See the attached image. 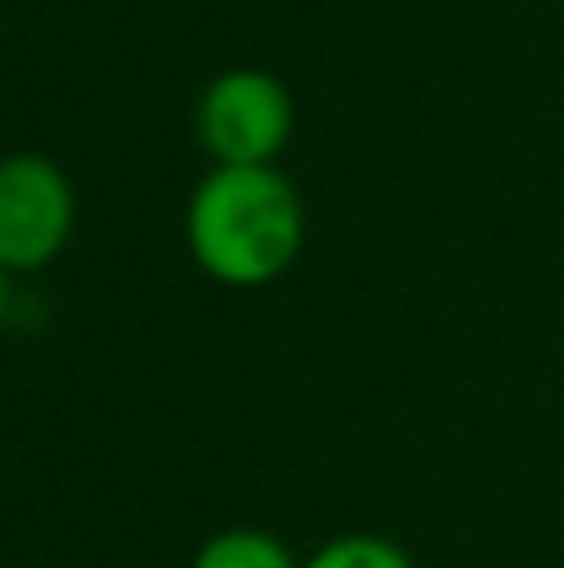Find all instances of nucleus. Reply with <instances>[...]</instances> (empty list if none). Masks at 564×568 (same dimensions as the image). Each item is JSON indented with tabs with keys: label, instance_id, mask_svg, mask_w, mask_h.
I'll return each instance as SVG.
<instances>
[{
	"label": "nucleus",
	"instance_id": "20e7f679",
	"mask_svg": "<svg viewBox=\"0 0 564 568\" xmlns=\"http://www.w3.org/2000/svg\"><path fill=\"white\" fill-rule=\"evenodd\" d=\"M190 568H300V559L265 529H225L200 544Z\"/></svg>",
	"mask_w": 564,
	"mask_h": 568
},
{
	"label": "nucleus",
	"instance_id": "f257e3e1",
	"mask_svg": "<svg viewBox=\"0 0 564 568\" xmlns=\"http://www.w3.org/2000/svg\"><path fill=\"white\" fill-rule=\"evenodd\" d=\"M185 245L210 280L255 290L305 245V205L275 165H215L185 205Z\"/></svg>",
	"mask_w": 564,
	"mask_h": 568
},
{
	"label": "nucleus",
	"instance_id": "7ed1b4c3",
	"mask_svg": "<svg viewBox=\"0 0 564 568\" xmlns=\"http://www.w3.org/2000/svg\"><path fill=\"white\" fill-rule=\"evenodd\" d=\"M75 230V190L46 155L0 160V270H40Z\"/></svg>",
	"mask_w": 564,
	"mask_h": 568
},
{
	"label": "nucleus",
	"instance_id": "39448f33",
	"mask_svg": "<svg viewBox=\"0 0 564 568\" xmlns=\"http://www.w3.org/2000/svg\"><path fill=\"white\" fill-rule=\"evenodd\" d=\"M300 568H415V559L380 534H345L315 549Z\"/></svg>",
	"mask_w": 564,
	"mask_h": 568
},
{
	"label": "nucleus",
	"instance_id": "423d86ee",
	"mask_svg": "<svg viewBox=\"0 0 564 568\" xmlns=\"http://www.w3.org/2000/svg\"><path fill=\"white\" fill-rule=\"evenodd\" d=\"M0 314H6V270H0Z\"/></svg>",
	"mask_w": 564,
	"mask_h": 568
},
{
	"label": "nucleus",
	"instance_id": "f03ea898",
	"mask_svg": "<svg viewBox=\"0 0 564 568\" xmlns=\"http://www.w3.org/2000/svg\"><path fill=\"white\" fill-rule=\"evenodd\" d=\"M295 105L270 70H225L195 105V140L215 165H270L290 145Z\"/></svg>",
	"mask_w": 564,
	"mask_h": 568
}]
</instances>
